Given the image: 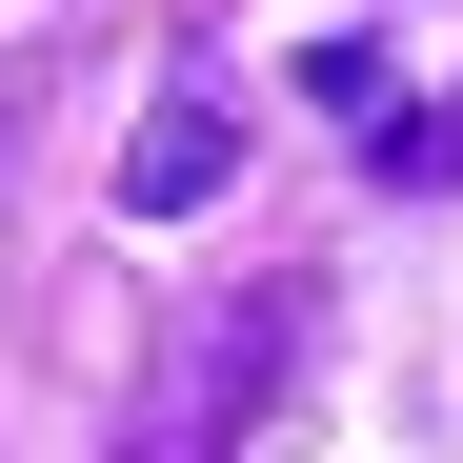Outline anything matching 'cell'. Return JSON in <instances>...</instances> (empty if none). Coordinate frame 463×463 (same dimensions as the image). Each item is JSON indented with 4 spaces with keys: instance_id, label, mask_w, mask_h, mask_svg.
<instances>
[{
    "instance_id": "6da1fadb",
    "label": "cell",
    "mask_w": 463,
    "mask_h": 463,
    "mask_svg": "<svg viewBox=\"0 0 463 463\" xmlns=\"http://www.w3.org/2000/svg\"><path fill=\"white\" fill-rule=\"evenodd\" d=\"M302 343H323V282H242V302L162 363V403L121 423V463H242V423L282 403V363H302Z\"/></svg>"
},
{
    "instance_id": "7a4b0ae2",
    "label": "cell",
    "mask_w": 463,
    "mask_h": 463,
    "mask_svg": "<svg viewBox=\"0 0 463 463\" xmlns=\"http://www.w3.org/2000/svg\"><path fill=\"white\" fill-rule=\"evenodd\" d=\"M222 182H242V121H222V101H162V121H141V162H121L141 222H202Z\"/></svg>"
},
{
    "instance_id": "3957f363",
    "label": "cell",
    "mask_w": 463,
    "mask_h": 463,
    "mask_svg": "<svg viewBox=\"0 0 463 463\" xmlns=\"http://www.w3.org/2000/svg\"><path fill=\"white\" fill-rule=\"evenodd\" d=\"M302 101H323L343 141H383V121H403V81H383V61H363V41H323V61H302Z\"/></svg>"
},
{
    "instance_id": "277c9868",
    "label": "cell",
    "mask_w": 463,
    "mask_h": 463,
    "mask_svg": "<svg viewBox=\"0 0 463 463\" xmlns=\"http://www.w3.org/2000/svg\"><path fill=\"white\" fill-rule=\"evenodd\" d=\"M363 162H383V182H443V202H463V101H443V121H383Z\"/></svg>"
}]
</instances>
